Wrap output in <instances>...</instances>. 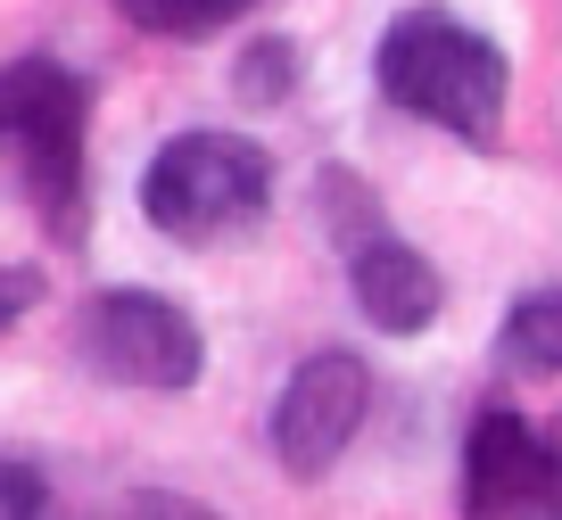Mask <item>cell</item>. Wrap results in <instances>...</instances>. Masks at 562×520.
Segmentation results:
<instances>
[{
  "label": "cell",
  "instance_id": "3957f363",
  "mask_svg": "<svg viewBox=\"0 0 562 520\" xmlns=\"http://www.w3.org/2000/svg\"><path fill=\"white\" fill-rule=\"evenodd\" d=\"M265 199H273V157L248 133H182L140 173V215L166 240H224L257 224Z\"/></svg>",
  "mask_w": 562,
  "mask_h": 520
},
{
  "label": "cell",
  "instance_id": "7c38bea8",
  "mask_svg": "<svg viewBox=\"0 0 562 520\" xmlns=\"http://www.w3.org/2000/svg\"><path fill=\"white\" fill-rule=\"evenodd\" d=\"M0 520H75V512L50 496V479H42L34 463H9V454H0Z\"/></svg>",
  "mask_w": 562,
  "mask_h": 520
},
{
  "label": "cell",
  "instance_id": "52a82bcc",
  "mask_svg": "<svg viewBox=\"0 0 562 520\" xmlns=\"http://www.w3.org/2000/svg\"><path fill=\"white\" fill-rule=\"evenodd\" d=\"M348 281H356V306H364L372 323L389 330V339H414V330H430V323H439V306H447L439 264L422 257V248H405L397 231H381V240L356 248V257H348Z\"/></svg>",
  "mask_w": 562,
  "mask_h": 520
},
{
  "label": "cell",
  "instance_id": "6da1fadb",
  "mask_svg": "<svg viewBox=\"0 0 562 520\" xmlns=\"http://www.w3.org/2000/svg\"><path fill=\"white\" fill-rule=\"evenodd\" d=\"M372 75L405 116L447 124L456 140H496V124H505V50L456 25L447 9H405L372 50Z\"/></svg>",
  "mask_w": 562,
  "mask_h": 520
},
{
  "label": "cell",
  "instance_id": "8fae6325",
  "mask_svg": "<svg viewBox=\"0 0 562 520\" xmlns=\"http://www.w3.org/2000/svg\"><path fill=\"white\" fill-rule=\"evenodd\" d=\"M323 215H331V231H339V248H364V240H381V199H372V182L364 173H348V166H323Z\"/></svg>",
  "mask_w": 562,
  "mask_h": 520
},
{
  "label": "cell",
  "instance_id": "4fadbf2b",
  "mask_svg": "<svg viewBox=\"0 0 562 520\" xmlns=\"http://www.w3.org/2000/svg\"><path fill=\"white\" fill-rule=\"evenodd\" d=\"M42 264H0V339H9V323H25V314L42 306Z\"/></svg>",
  "mask_w": 562,
  "mask_h": 520
},
{
  "label": "cell",
  "instance_id": "30bf717a",
  "mask_svg": "<svg viewBox=\"0 0 562 520\" xmlns=\"http://www.w3.org/2000/svg\"><path fill=\"white\" fill-rule=\"evenodd\" d=\"M299 75H306L299 42L265 34V42H248V50H240V67H232V91H240L248 108H273V100H290V91H299Z\"/></svg>",
  "mask_w": 562,
  "mask_h": 520
},
{
  "label": "cell",
  "instance_id": "7a4b0ae2",
  "mask_svg": "<svg viewBox=\"0 0 562 520\" xmlns=\"http://www.w3.org/2000/svg\"><path fill=\"white\" fill-rule=\"evenodd\" d=\"M83 83L58 58H9L0 67V157L18 166L25 199L58 240L83 231Z\"/></svg>",
  "mask_w": 562,
  "mask_h": 520
},
{
  "label": "cell",
  "instance_id": "5bb4252c",
  "mask_svg": "<svg viewBox=\"0 0 562 520\" xmlns=\"http://www.w3.org/2000/svg\"><path fill=\"white\" fill-rule=\"evenodd\" d=\"M124 520H215L207 504H191V496H133L124 504Z\"/></svg>",
  "mask_w": 562,
  "mask_h": 520
},
{
  "label": "cell",
  "instance_id": "5b68a950",
  "mask_svg": "<svg viewBox=\"0 0 562 520\" xmlns=\"http://www.w3.org/2000/svg\"><path fill=\"white\" fill-rule=\"evenodd\" d=\"M562 520V446L513 405H488L463 438V520Z\"/></svg>",
  "mask_w": 562,
  "mask_h": 520
},
{
  "label": "cell",
  "instance_id": "8992f818",
  "mask_svg": "<svg viewBox=\"0 0 562 520\" xmlns=\"http://www.w3.org/2000/svg\"><path fill=\"white\" fill-rule=\"evenodd\" d=\"M364 405H372V381L356 355L323 347L290 372V388L273 397V463L281 479H323V471L348 454V438L364 430Z\"/></svg>",
  "mask_w": 562,
  "mask_h": 520
},
{
  "label": "cell",
  "instance_id": "ba28073f",
  "mask_svg": "<svg viewBox=\"0 0 562 520\" xmlns=\"http://www.w3.org/2000/svg\"><path fill=\"white\" fill-rule=\"evenodd\" d=\"M505 355L521 372H562V290H529L505 314Z\"/></svg>",
  "mask_w": 562,
  "mask_h": 520
},
{
  "label": "cell",
  "instance_id": "277c9868",
  "mask_svg": "<svg viewBox=\"0 0 562 520\" xmlns=\"http://www.w3.org/2000/svg\"><path fill=\"white\" fill-rule=\"evenodd\" d=\"M83 355L91 372H108L116 388H140V397H182L207 364L199 347V323L158 290H100L83 306Z\"/></svg>",
  "mask_w": 562,
  "mask_h": 520
},
{
  "label": "cell",
  "instance_id": "9c48e42d",
  "mask_svg": "<svg viewBox=\"0 0 562 520\" xmlns=\"http://www.w3.org/2000/svg\"><path fill=\"white\" fill-rule=\"evenodd\" d=\"M140 34H166V42H199V34H224L232 18H248L257 0H116Z\"/></svg>",
  "mask_w": 562,
  "mask_h": 520
}]
</instances>
